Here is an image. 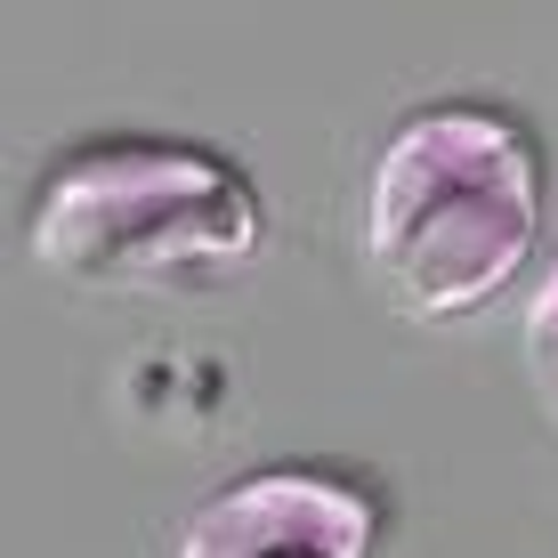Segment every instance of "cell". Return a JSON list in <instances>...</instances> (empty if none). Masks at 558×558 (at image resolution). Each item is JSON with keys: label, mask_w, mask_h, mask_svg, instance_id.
Wrapping results in <instances>:
<instances>
[{"label": "cell", "mask_w": 558, "mask_h": 558, "mask_svg": "<svg viewBox=\"0 0 558 558\" xmlns=\"http://www.w3.org/2000/svg\"><path fill=\"white\" fill-rule=\"evenodd\" d=\"M550 170L510 106L437 98L380 138L364 179V267L421 324L502 300L543 243Z\"/></svg>", "instance_id": "cell-1"}, {"label": "cell", "mask_w": 558, "mask_h": 558, "mask_svg": "<svg viewBox=\"0 0 558 558\" xmlns=\"http://www.w3.org/2000/svg\"><path fill=\"white\" fill-rule=\"evenodd\" d=\"M267 243V195L219 146L106 138L41 170L25 203V252L89 292H186L219 283Z\"/></svg>", "instance_id": "cell-2"}, {"label": "cell", "mask_w": 558, "mask_h": 558, "mask_svg": "<svg viewBox=\"0 0 558 558\" xmlns=\"http://www.w3.org/2000/svg\"><path fill=\"white\" fill-rule=\"evenodd\" d=\"M380 518L389 510L373 486L283 461V470H252L195 502L170 558H373Z\"/></svg>", "instance_id": "cell-3"}, {"label": "cell", "mask_w": 558, "mask_h": 558, "mask_svg": "<svg viewBox=\"0 0 558 558\" xmlns=\"http://www.w3.org/2000/svg\"><path fill=\"white\" fill-rule=\"evenodd\" d=\"M518 356H526V380H534V397H543V413L558 421V252H550V267L534 276V292H526Z\"/></svg>", "instance_id": "cell-4"}]
</instances>
